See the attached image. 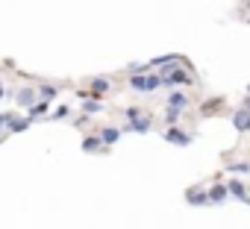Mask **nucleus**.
Returning <instances> with one entry per match:
<instances>
[{"label": "nucleus", "instance_id": "obj_7", "mask_svg": "<svg viewBox=\"0 0 250 229\" xmlns=\"http://www.w3.org/2000/svg\"><path fill=\"white\" fill-rule=\"evenodd\" d=\"M127 130H133V133H147V130H150V118H136Z\"/></svg>", "mask_w": 250, "mask_h": 229}, {"label": "nucleus", "instance_id": "obj_11", "mask_svg": "<svg viewBox=\"0 0 250 229\" xmlns=\"http://www.w3.org/2000/svg\"><path fill=\"white\" fill-rule=\"evenodd\" d=\"M145 85H147V76H130V88H136V91H145Z\"/></svg>", "mask_w": 250, "mask_h": 229}, {"label": "nucleus", "instance_id": "obj_14", "mask_svg": "<svg viewBox=\"0 0 250 229\" xmlns=\"http://www.w3.org/2000/svg\"><path fill=\"white\" fill-rule=\"evenodd\" d=\"M229 191H232L235 197H247V194H244V185H241V182H229Z\"/></svg>", "mask_w": 250, "mask_h": 229}, {"label": "nucleus", "instance_id": "obj_3", "mask_svg": "<svg viewBox=\"0 0 250 229\" xmlns=\"http://www.w3.org/2000/svg\"><path fill=\"white\" fill-rule=\"evenodd\" d=\"M33 103H36V88H30V85L21 88V91H18V106H21V109H30Z\"/></svg>", "mask_w": 250, "mask_h": 229}, {"label": "nucleus", "instance_id": "obj_6", "mask_svg": "<svg viewBox=\"0 0 250 229\" xmlns=\"http://www.w3.org/2000/svg\"><path fill=\"white\" fill-rule=\"evenodd\" d=\"M83 150L85 153H97V150H103V141L97 135H88V138H83Z\"/></svg>", "mask_w": 250, "mask_h": 229}, {"label": "nucleus", "instance_id": "obj_16", "mask_svg": "<svg viewBox=\"0 0 250 229\" xmlns=\"http://www.w3.org/2000/svg\"><path fill=\"white\" fill-rule=\"evenodd\" d=\"M9 124H12V112H3V114H0V130L9 127Z\"/></svg>", "mask_w": 250, "mask_h": 229}, {"label": "nucleus", "instance_id": "obj_18", "mask_svg": "<svg viewBox=\"0 0 250 229\" xmlns=\"http://www.w3.org/2000/svg\"><path fill=\"white\" fill-rule=\"evenodd\" d=\"M0 100H3V85H0Z\"/></svg>", "mask_w": 250, "mask_h": 229}, {"label": "nucleus", "instance_id": "obj_15", "mask_svg": "<svg viewBox=\"0 0 250 229\" xmlns=\"http://www.w3.org/2000/svg\"><path fill=\"white\" fill-rule=\"evenodd\" d=\"M188 203H206V197L200 191H188Z\"/></svg>", "mask_w": 250, "mask_h": 229}, {"label": "nucleus", "instance_id": "obj_12", "mask_svg": "<svg viewBox=\"0 0 250 229\" xmlns=\"http://www.w3.org/2000/svg\"><path fill=\"white\" fill-rule=\"evenodd\" d=\"M224 197H227V191H224V188H212V191H209V197H206V200H215V203H221V200H224Z\"/></svg>", "mask_w": 250, "mask_h": 229}, {"label": "nucleus", "instance_id": "obj_9", "mask_svg": "<svg viewBox=\"0 0 250 229\" xmlns=\"http://www.w3.org/2000/svg\"><path fill=\"white\" fill-rule=\"evenodd\" d=\"M91 88H94V97H97V94H103V91H109V79H103V76H97V79H91Z\"/></svg>", "mask_w": 250, "mask_h": 229}, {"label": "nucleus", "instance_id": "obj_8", "mask_svg": "<svg viewBox=\"0 0 250 229\" xmlns=\"http://www.w3.org/2000/svg\"><path fill=\"white\" fill-rule=\"evenodd\" d=\"M232 124H235V130H250V114L247 112H238L235 118H232Z\"/></svg>", "mask_w": 250, "mask_h": 229}, {"label": "nucleus", "instance_id": "obj_2", "mask_svg": "<svg viewBox=\"0 0 250 229\" xmlns=\"http://www.w3.org/2000/svg\"><path fill=\"white\" fill-rule=\"evenodd\" d=\"M56 94H59L56 85H47V82H39V85H36V97H42V100H47V103H50Z\"/></svg>", "mask_w": 250, "mask_h": 229}, {"label": "nucleus", "instance_id": "obj_5", "mask_svg": "<svg viewBox=\"0 0 250 229\" xmlns=\"http://www.w3.org/2000/svg\"><path fill=\"white\" fill-rule=\"evenodd\" d=\"M30 124H33L30 118H12V124L6 127V133H9V135H12V133H24V130H30Z\"/></svg>", "mask_w": 250, "mask_h": 229}, {"label": "nucleus", "instance_id": "obj_13", "mask_svg": "<svg viewBox=\"0 0 250 229\" xmlns=\"http://www.w3.org/2000/svg\"><path fill=\"white\" fill-rule=\"evenodd\" d=\"M53 121H59V118H68V106H59V109H53V114H50Z\"/></svg>", "mask_w": 250, "mask_h": 229}, {"label": "nucleus", "instance_id": "obj_10", "mask_svg": "<svg viewBox=\"0 0 250 229\" xmlns=\"http://www.w3.org/2000/svg\"><path fill=\"white\" fill-rule=\"evenodd\" d=\"M165 138H168V141H177V144H188V141H191L188 135H183V133H177V130H168Z\"/></svg>", "mask_w": 250, "mask_h": 229}, {"label": "nucleus", "instance_id": "obj_1", "mask_svg": "<svg viewBox=\"0 0 250 229\" xmlns=\"http://www.w3.org/2000/svg\"><path fill=\"white\" fill-rule=\"evenodd\" d=\"M100 141H103V147H112L118 138H121V130L118 127H106V130H100V135H97Z\"/></svg>", "mask_w": 250, "mask_h": 229}, {"label": "nucleus", "instance_id": "obj_17", "mask_svg": "<svg viewBox=\"0 0 250 229\" xmlns=\"http://www.w3.org/2000/svg\"><path fill=\"white\" fill-rule=\"evenodd\" d=\"M247 171H250V168H247L244 162H238V165H232V173H247Z\"/></svg>", "mask_w": 250, "mask_h": 229}, {"label": "nucleus", "instance_id": "obj_4", "mask_svg": "<svg viewBox=\"0 0 250 229\" xmlns=\"http://www.w3.org/2000/svg\"><path fill=\"white\" fill-rule=\"evenodd\" d=\"M186 106H188L186 94H171V97H168V112H180V109H186Z\"/></svg>", "mask_w": 250, "mask_h": 229}]
</instances>
